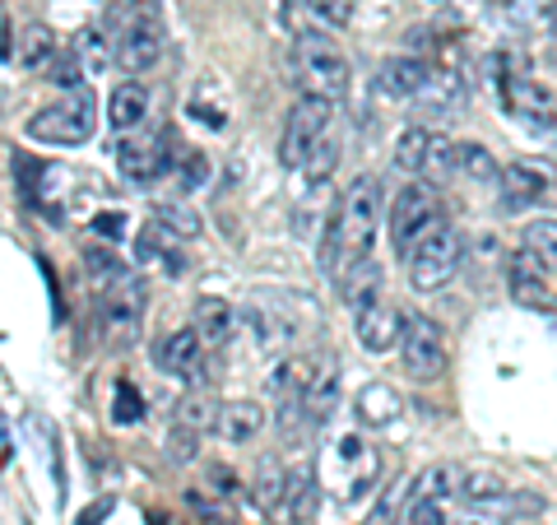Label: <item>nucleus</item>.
I'll list each match as a JSON object with an SVG mask.
<instances>
[{
  "label": "nucleus",
  "instance_id": "f257e3e1",
  "mask_svg": "<svg viewBox=\"0 0 557 525\" xmlns=\"http://www.w3.org/2000/svg\"><path fill=\"white\" fill-rule=\"evenodd\" d=\"M381 209H386V196H381V182L372 178V172H362V178H354L344 186L339 205L330 209L335 237H339V270L372 256V242H376V229H381Z\"/></svg>",
  "mask_w": 557,
  "mask_h": 525
},
{
  "label": "nucleus",
  "instance_id": "f03ea898",
  "mask_svg": "<svg viewBox=\"0 0 557 525\" xmlns=\"http://www.w3.org/2000/svg\"><path fill=\"white\" fill-rule=\"evenodd\" d=\"M405 256H409V284H413L418 293H437V289H446L450 279L460 274L465 237H460L456 223H446V219L437 215L423 233L413 237V247H409Z\"/></svg>",
  "mask_w": 557,
  "mask_h": 525
},
{
  "label": "nucleus",
  "instance_id": "7ed1b4c3",
  "mask_svg": "<svg viewBox=\"0 0 557 525\" xmlns=\"http://www.w3.org/2000/svg\"><path fill=\"white\" fill-rule=\"evenodd\" d=\"M293 70L307 84V94H321V98H344L348 75H354L335 38H325V28L293 33Z\"/></svg>",
  "mask_w": 557,
  "mask_h": 525
},
{
  "label": "nucleus",
  "instance_id": "20e7f679",
  "mask_svg": "<svg viewBox=\"0 0 557 525\" xmlns=\"http://www.w3.org/2000/svg\"><path fill=\"white\" fill-rule=\"evenodd\" d=\"M98 131V98L89 89H75L57 98L51 108L28 117V135L42 139V145H84Z\"/></svg>",
  "mask_w": 557,
  "mask_h": 525
},
{
  "label": "nucleus",
  "instance_id": "39448f33",
  "mask_svg": "<svg viewBox=\"0 0 557 525\" xmlns=\"http://www.w3.org/2000/svg\"><path fill=\"white\" fill-rule=\"evenodd\" d=\"M330 121H335V98L321 94H302L293 102V112L284 121V139H278V163L284 168H302L311 159V149L330 135Z\"/></svg>",
  "mask_w": 557,
  "mask_h": 525
},
{
  "label": "nucleus",
  "instance_id": "423d86ee",
  "mask_svg": "<svg viewBox=\"0 0 557 525\" xmlns=\"http://www.w3.org/2000/svg\"><path fill=\"white\" fill-rule=\"evenodd\" d=\"M399 363H405V373L413 381H432L446 373V335L442 326L423 317V312H409L405 326H399Z\"/></svg>",
  "mask_w": 557,
  "mask_h": 525
},
{
  "label": "nucleus",
  "instance_id": "0eeeda50",
  "mask_svg": "<svg viewBox=\"0 0 557 525\" xmlns=\"http://www.w3.org/2000/svg\"><path fill=\"white\" fill-rule=\"evenodd\" d=\"M432 219H437V186H432L428 178H413L409 186H399L395 200H391V242H395V252H409L413 237L423 233Z\"/></svg>",
  "mask_w": 557,
  "mask_h": 525
},
{
  "label": "nucleus",
  "instance_id": "6e6552de",
  "mask_svg": "<svg viewBox=\"0 0 557 525\" xmlns=\"http://www.w3.org/2000/svg\"><path fill=\"white\" fill-rule=\"evenodd\" d=\"M395 168L409 172V178H428L437 182L450 172V139L432 126H409L395 139Z\"/></svg>",
  "mask_w": 557,
  "mask_h": 525
},
{
  "label": "nucleus",
  "instance_id": "1a4fd4ad",
  "mask_svg": "<svg viewBox=\"0 0 557 525\" xmlns=\"http://www.w3.org/2000/svg\"><path fill=\"white\" fill-rule=\"evenodd\" d=\"M116 168L131 186H149L159 182L163 172L172 168V149H168V131H153V135H131L116 145Z\"/></svg>",
  "mask_w": 557,
  "mask_h": 525
},
{
  "label": "nucleus",
  "instance_id": "9d476101",
  "mask_svg": "<svg viewBox=\"0 0 557 525\" xmlns=\"http://www.w3.org/2000/svg\"><path fill=\"white\" fill-rule=\"evenodd\" d=\"M502 98L516 121H525L530 131H557V94L548 89L544 80L530 75H507L502 80Z\"/></svg>",
  "mask_w": 557,
  "mask_h": 525
},
{
  "label": "nucleus",
  "instance_id": "9b49d317",
  "mask_svg": "<svg viewBox=\"0 0 557 525\" xmlns=\"http://www.w3.org/2000/svg\"><path fill=\"white\" fill-rule=\"evenodd\" d=\"M112 61L126 70V75H145V70H153L163 61V47H168V28L163 20H149V24H135L126 33H116L112 38Z\"/></svg>",
  "mask_w": 557,
  "mask_h": 525
},
{
  "label": "nucleus",
  "instance_id": "f8f14e48",
  "mask_svg": "<svg viewBox=\"0 0 557 525\" xmlns=\"http://www.w3.org/2000/svg\"><path fill=\"white\" fill-rule=\"evenodd\" d=\"M465 102H469V84H465L460 70H446V65H432L428 80L418 84V94H413V108L432 121L465 112Z\"/></svg>",
  "mask_w": 557,
  "mask_h": 525
},
{
  "label": "nucleus",
  "instance_id": "ddd939ff",
  "mask_svg": "<svg viewBox=\"0 0 557 525\" xmlns=\"http://www.w3.org/2000/svg\"><path fill=\"white\" fill-rule=\"evenodd\" d=\"M502 191H507L511 205H539L557 196V168L548 159H516L502 168Z\"/></svg>",
  "mask_w": 557,
  "mask_h": 525
},
{
  "label": "nucleus",
  "instance_id": "4468645a",
  "mask_svg": "<svg viewBox=\"0 0 557 525\" xmlns=\"http://www.w3.org/2000/svg\"><path fill=\"white\" fill-rule=\"evenodd\" d=\"M354 326H358V344L368 349V354H391V349L399 344V326H405V312H399L391 297H376L372 307H362L358 317H354Z\"/></svg>",
  "mask_w": 557,
  "mask_h": 525
},
{
  "label": "nucleus",
  "instance_id": "2eb2a0df",
  "mask_svg": "<svg viewBox=\"0 0 557 525\" xmlns=\"http://www.w3.org/2000/svg\"><path fill=\"white\" fill-rule=\"evenodd\" d=\"M200 354H205V340L196 335V326L172 330V335L153 344V363H159V373H168V377H196Z\"/></svg>",
  "mask_w": 557,
  "mask_h": 525
},
{
  "label": "nucleus",
  "instance_id": "dca6fc26",
  "mask_svg": "<svg viewBox=\"0 0 557 525\" xmlns=\"http://www.w3.org/2000/svg\"><path fill=\"white\" fill-rule=\"evenodd\" d=\"M507 279H511V297L520 307H539V312L553 307V293L544 284V260H539L534 252H520L507 266Z\"/></svg>",
  "mask_w": 557,
  "mask_h": 525
},
{
  "label": "nucleus",
  "instance_id": "f3484780",
  "mask_svg": "<svg viewBox=\"0 0 557 525\" xmlns=\"http://www.w3.org/2000/svg\"><path fill=\"white\" fill-rule=\"evenodd\" d=\"M260 428H265V410H260L256 400H233V405H219L214 432H219L228 447H247V442H256Z\"/></svg>",
  "mask_w": 557,
  "mask_h": 525
},
{
  "label": "nucleus",
  "instance_id": "a211bd4d",
  "mask_svg": "<svg viewBox=\"0 0 557 525\" xmlns=\"http://www.w3.org/2000/svg\"><path fill=\"white\" fill-rule=\"evenodd\" d=\"M298 405L307 410L311 424H330V414H335L339 405V373H335V363H321V367H311V377H307V391Z\"/></svg>",
  "mask_w": 557,
  "mask_h": 525
},
{
  "label": "nucleus",
  "instance_id": "6ab92c4d",
  "mask_svg": "<svg viewBox=\"0 0 557 525\" xmlns=\"http://www.w3.org/2000/svg\"><path fill=\"white\" fill-rule=\"evenodd\" d=\"M354 410H358V418L368 428H391L399 418V410H405V400H399V391L391 387V381H368V387L358 391Z\"/></svg>",
  "mask_w": 557,
  "mask_h": 525
},
{
  "label": "nucleus",
  "instance_id": "aec40b11",
  "mask_svg": "<svg viewBox=\"0 0 557 525\" xmlns=\"http://www.w3.org/2000/svg\"><path fill=\"white\" fill-rule=\"evenodd\" d=\"M108 121L116 131H139L149 121V89L139 80L116 84L112 98H108Z\"/></svg>",
  "mask_w": 557,
  "mask_h": 525
},
{
  "label": "nucleus",
  "instance_id": "412c9836",
  "mask_svg": "<svg viewBox=\"0 0 557 525\" xmlns=\"http://www.w3.org/2000/svg\"><path fill=\"white\" fill-rule=\"evenodd\" d=\"M428 61L423 57H391V61H381V75H376V89L386 94V98H413L418 94V84L428 80Z\"/></svg>",
  "mask_w": 557,
  "mask_h": 525
},
{
  "label": "nucleus",
  "instance_id": "4be33fe9",
  "mask_svg": "<svg viewBox=\"0 0 557 525\" xmlns=\"http://www.w3.org/2000/svg\"><path fill=\"white\" fill-rule=\"evenodd\" d=\"M237 307L228 303V297H200L196 303V335L205 340V344H228L233 340V330H237Z\"/></svg>",
  "mask_w": 557,
  "mask_h": 525
},
{
  "label": "nucleus",
  "instance_id": "5701e85b",
  "mask_svg": "<svg viewBox=\"0 0 557 525\" xmlns=\"http://www.w3.org/2000/svg\"><path fill=\"white\" fill-rule=\"evenodd\" d=\"M247 317V326L256 330V340L265 344V349H274V344H288L293 335H298V321L288 317L284 307H274V303H265V297H256V303L242 312Z\"/></svg>",
  "mask_w": 557,
  "mask_h": 525
},
{
  "label": "nucleus",
  "instance_id": "b1692460",
  "mask_svg": "<svg viewBox=\"0 0 557 525\" xmlns=\"http://www.w3.org/2000/svg\"><path fill=\"white\" fill-rule=\"evenodd\" d=\"M317 469L302 465L288 475V488H284V502H278V516H284L288 525H307L311 512H317Z\"/></svg>",
  "mask_w": 557,
  "mask_h": 525
},
{
  "label": "nucleus",
  "instance_id": "393cba45",
  "mask_svg": "<svg viewBox=\"0 0 557 525\" xmlns=\"http://www.w3.org/2000/svg\"><path fill=\"white\" fill-rule=\"evenodd\" d=\"M135 260H139V266H163L168 274H186V256L172 252V233H163L159 223L139 229V237H135Z\"/></svg>",
  "mask_w": 557,
  "mask_h": 525
},
{
  "label": "nucleus",
  "instance_id": "a878e982",
  "mask_svg": "<svg viewBox=\"0 0 557 525\" xmlns=\"http://www.w3.org/2000/svg\"><path fill=\"white\" fill-rule=\"evenodd\" d=\"M57 51H61V47H57V33H51L47 24H28L20 38H14V61H20L28 75H42Z\"/></svg>",
  "mask_w": 557,
  "mask_h": 525
},
{
  "label": "nucleus",
  "instance_id": "bb28decb",
  "mask_svg": "<svg viewBox=\"0 0 557 525\" xmlns=\"http://www.w3.org/2000/svg\"><path fill=\"white\" fill-rule=\"evenodd\" d=\"M339 274H344V303H348L354 317H358L362 307H372L376 297H386V293H381V266H376L372 256L358 260V266H348V270H339Z\"/></svg>",
  "mask_w": 557,
  "mask_h": 525
},
{
  "label": "nucleus",
  "instance_id": "cd10ccee",
  "mask_svg": "<svg viewBox=\"0 0 557 525\" xmlns=\"http://www.w3.org/2000/svg\"><path fill=\"white\" fill-rule=\"evenodd\" d=\"M450 172H465L469 182H497L502 163L493 159V149L479 145V139H465V145H450Z\"/></svg>",
  "mask_w": 557,
  "mask_h": 525
},
{
  "label": "nucleus",
  "instance_id": "c85d7f7f",
  "mask_svg": "<svg viewBox=\"0 0 557 525\" xmlns=\"http://www.w3.org/2000/svg\"><path fill=\"white\" fill-rule=\"evenodd\" d=\"M456 493L469 506H502V502H507V493H511V484L502 475H493V469H465Z\"/></svg>",
  "mask_w": 557,
  "mask_h": 525
},
{
  "label": "nucleus",
  "instance_id": "c756f323",
  "mask_svg": "<svg viewBox=\"0 0 557 525\" xmlns=\"http://www.w3.org/2000/svg\"><path fill=\"white\" fill-rule=\"evenodd\" d=\"M70 51H75L84 80H98L102 70L112 65V38H108V28H84L79 38L70 42Z\"/></svg>",
  "mask_w": 557,
  "mask_h": 525
},
{
  "label": "nucleus",
  "instance_id": "7c9ffc66",
  "mask_svg": "<svg viewBox=\"0 0 557 525\" xmlns=\"http://www.w3.org/2000/svg\"><path fill=\"white\" fill-rule=\"evenodd\" d=\"M311 367H317L311 358H284V363H278L274 373L265 377V387H270V395H278V405H288V400H302Z\"/></svg>",
  "mask_w": 557,
  "mask_h": 525
},
{
  "label": "nucleus",
  "instance_id": "2f4dec72",
  "mask_svg": "<svg viewBox=\"0 0 557 525\" xmlns=\"http://www.w3.org/2000/svg\"><path fill=\"white\" fill-rule=\"evenodd\" d=\"M149 20H163V0H112L108 5V38H116V33H126L135 24H149Z\"/></svg>",
  "mask_w": 557,
  "mask_h": 525
},
{
  "label": "nucleus",
  "instance_id": "473e14b6",
  "mask_svg": "<svg viewBox=\"0 0 557 525\" xmlns=\"http://www.w3.org/2000/svg\"><path fill=\"white\" fill-rule=\"evenodd\" d=\"M460 475H465V469L456 465V461H442V465H428L423 469V475H418L413 479V498H450V493H456V488H460Z\"/></svg>",
  "mask_w": 557,
  "mask_h": 525
},
{
  "label": "nucleus",
  "instance_id": "72a5a7b5",
  "mask_svg": "<svg viewBox=\"0 0 557 525\" xmlns=\"http://www.w3.org/2000/svg\"><path fill=\"white\" fill-rule=\"evenodd\" d=\"M525 252L544 260V270H557V219L553 215H539L525 223Z\"/></svg>",
  "mask_w": 557,
  "mask_h": 525
},
{
  "label": "nucleus",
  "instance_id": "f704fd0d",
  "mask_svg": "<svg viewBox=\"0 0 557 525\" xmlns=\"http://www.w3.org/2000/svg\"><path fill=\"white\" fill-rule=\"evenodd\" d=\"M153 219H159V229L172 233V237H196L200 233V215L182 200H159L153 205Z\"/></svg>",
  "mask_w": 557,
  "mask_h": 525
},
{
  "label": "nucleus",
  "instance_id": "c9c22d12",
  "mask_svg": "<svg viewBox=\"0 0 557 525\" xmlns=\"http://www.w3.org/2000/svg\"><path fill=\"white\" fill-rule=\"evenodd\" d=\"M284 488H288V469L278 465L274 456L260 461V475H256V498L265 512H278V502H284Z\"/></svg>",
  "mask_w": 557,
  "mask_h": 525
},
{
  "label": "nucleus",
  "instance_id": "e433bc0d",
  "mask_svg": "<svg viewBox=\"0 0 557 525\" xmlns=\"http://www.w3.org/2000/svg\"><path fill=\"white\" fill-rule=\"evenodd\" d=\"M139 418H145V395H139V387H131V381L121 377L116 391H112V424L116 428H135Z\"/></svg>",
  "mask_w": 557,
  "mask_h": 525
},
{
  "label": "nucleus",
  "instance_id": "4c0bfd02",
  "mask_svg": "<svg viewBox=\"0 0 557 525\" xmlns=\"http://www.w3.org/2000/svg\"><path fill=\"white\" fill-rule=\"evenodd\" d=\"M214 418H219V405L209 395H186L177 405V424L190 432H214Z\"/></svg>",
  "mask_w": 557,
  "mask_h": 525
},
{
  "label": "nucleus",
  "instance_id": "58836bf2",
  "mask_svg": "<svg viewBox=\"0 0 557 525\" xmlns=\"http://www.w3.org/2000/svg\"><path fill=\"white\" fill-rule=\"evenodd\" d=\"M121 270H126V266H121V260H116L108 247H89V252H84V274H89V284H94L98 293L108 289Z\"/></svg>",
  "mask_w": 557,
  "mask_h": 525
},
{
  "label": "nucleus",
  "instance_id": "ea45409f",
  "mask_svg": "<svg viewBox=\"0 0 557 525\" xmlns=\"http://www.w3.org/2000/svg\"><path fill=\"white\" fill-rule=\"evenodd\" d=\"M42 80H51V84H57V89H65V94L84 89V70H79V61H75V51H57V57H51V65L42 70Z\"/></svg>",
  "mask_w": 557,
  "mask_h": 525
},
{
  "label": "nucleus",
  "instance_id": "a19ab883",
  "mask_svg": "<svg viewBox=\"0 0 557 525\" xmlns=\"http://www.w3.org/2000/svg\"><path fill=\"white\" fill-rule=\"evenodd\" d=\"M172 168H177V182L182 191H200L209 182V159L200 149H182V154H172Z\"/></svg>",
  "mask_w": 557,
  "mask_h": 525
},
{
  "label": "nucleus",
  "instance_id": "79ce46f5",
  "mask_svg": "<svg viewBox=\"0 0 557 525\" xmlns=\"http://www.w3.org/2000/svg\"><path fill=\"white\" fill-rule=\"evenodd\" d=\"M335 163H339V145H335V139H330V135H325V139H321V145H317V149H311V159H307L302 168H307V178H311V182H325V178H330V172H335Z\"/></svg>",
  "mask_w": 557,
  "mask_h": 525
},
{
  "label": "nucleus",
  "instance_id": "37998d69",
  "mask_svg": "<svg viewBox=\"0 0 557 525\" xmlns=\"http://www.w3.org/2000/svg\"><path fill=\"white\" fill-rule=\"evenodd\" d=\"M405 525H450L442 498H413L409 502V521Z\"/></svg>",
  "mask_w": 557,
  "mask_h": 525
},
{
  "label": "nucleus",
  "instance_id": "c03bdc74",
  "mask_svg": "<svg viewBox=\"0 0 557 525\" xmlns=\"http://www.w3.org/2000/svg\"><path fill=\"white\" fill-rule=\"evenodd\" d=\"M196 442H200V432H190V428L177 424V432H168L163 447H168V456L177 465H190V461H196Z\"/></svg>",
  "mask_w": 557,
  "mask_h": 525
},
{
  "label": "nucleus",
  "instance_id": "a18cd8bd",
  "mask_svg": "<svg viewBox=\"0 0 557 525\" xmlns=\"http://www.w3.org/2000/svg\"><path fill=\"white\" fill-rule=\"evenodd\" d=\"M94 233L108 237V242L126 237V215H116V209H108V215H94Z\"/></svg>",
  "mask_w": 557,
  "mask_h": 525
},
{
  "label": "nucleus",
  "instance_id": "49530a36",
  "mask_svg": "<svg viewBox=\"0 0 557 525\" xmlns=\"http://www.w3.org/2000/svg\"><path fill=\"white\" fill-rule=\"evenodd\" d=\"M108 512H112V498H102V502H94V506H84L75 525H102V516H108Z\"/></svg>",
  "mask_w": 557,
  "mask_h": 525
},
{
  "label": "nucleus",
  "instance_id": "de8ad7c7",
  "mask_svg": "<svg viewBox=\"0 0 557 525\" xmlns=\"http://www.w3.org/2000/svg\"><path fill=\"white\" fill-rule=\"evenodd\" d=\"M456 525H502V521L493 516V506H474V512H469V516H460Z\"/></svg>",
  "mask_w": 557,
  "mask_h": 525
},
{
  "label": "nucleus",
  "instance_id": "09e8293b",
  "mask_svg": "<svg viewBox=\"0 0 557 525\" xmlns=\"http://www.w3.org/2000/svg\"><path fill=\"white\" fill-rule=\"evenodd\" d=\"M209 475H214V479H219V484H214V488H219V493H237V475H233V469H223V465H214V469H209Z\"/></svg>",
  "mask_w": 557,
  "mask_h": 525
},
{
  "label": "nucleus",
  "instance_id": "8fccbe9b",
  "mask_svg": "<svg viewBox=\"0 0 557 525\" xmlns=\"http://www.w3.org/2000/svg\"><path fill=\"white\" fill-rule=\"evenodd\" d=\"M548 312H553V317H557V293H553V307H548Z\"/></svg>",
  "mask_w": 557,
  "mask_h": 525
}]
</instances>
